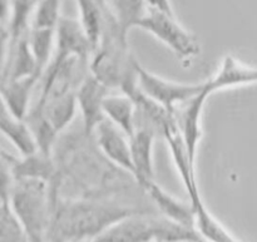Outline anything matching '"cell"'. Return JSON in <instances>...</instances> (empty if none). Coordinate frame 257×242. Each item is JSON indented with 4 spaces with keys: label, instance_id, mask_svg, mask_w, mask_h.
Returning a JSON list of instances; mask_svg holds the SVG:
<instances>
[{
    "label": "cell",
    "instance_id": "cb8c5ba5",
    "mask_svg": "<svg viewBox=\"0 0 257 242\" xmlns=\"http://www.w3.org/2000/svg\"><path fill=\"white\" fill-rule=\"evenodd\" d=\"M145 2L150 9L157 10V12L161 13H166V14L170 15H175L173 14V9L170 0H145Z\"/></svg>",
    "mask_w": 257,
    "mask_h": 242
},
{
    "label": "cell",
    "instance_id": "484cf974",
    "mask_svg": "<svg viewBox=\"0 0 257 242\" xmlns=\"http://www.w3.org/2000/svg\"><path fill=\"white\" fill-rule=\"evenodd\" d=\"M200 242H203V241H200Z\"/></svg>",
    "mask_w": 257,
    "mask_h": 242
},
{
    "label": "cell",
    "instance_id": "277c9868",
    "mask_svg": "<svg viewBox=\"0 0 257 242\" xmlns=\"http://www.w3.org/2000/svg\"><path fill=\"white\" fill-rule=\"evenodd\" d=\"M137 28L152 34L183 60L192 59L201 53L197 38L185 29L175 15L150 9Z\"/></svg>",
    "mask_w": 257,
    "mask_h": 242
},
{
    "label": "cell",
    "instance_id": "e0dca14e",
    "mask_svg": "<svg viewBox=\"0 0 257 242\" xmlns=\"http://www.w3.org/2000/svg\"><path fill=\"white\" fill-rule=\"evenodd\" d=\"M195 216V231L203 242H241L211 213L202 198L190 202Z\"/></svg>",
    "mask_w": 257,
    "mask_h": 242
},
{
    "label": "cell",
    "instance_id": "5b68a950",
    "mask_svg": "<svg viewBox=\"0 0 257 242\" xmlns=\"http://www.w3.org/2000/svg\"><path fill=\"white\" fill-rule=\"evenodd\" d=\"M136 75L140 92L171 114H173L178 105L200 94L205 88V82L190 84L165 79L148 72L138 62L136 63Z\"/></svg>",
    "mask_w": 257,
    "mask_h": 242
},
{
    "label": "cell",
    "instance_id": "3957f363",
    "mask_svg": "<svg viewBox=\"0 0 257 242\" xmlns=\"http://www.w3.org/2000/svg\"><path fill=\"white\" fill-rule=\"evenodd\" d=\"M14 213L28 242H48L50 221V185L43 181H17L12 191Z\"/></svg>",
    "mask_w": 257,
    "mask_h": 242
},
{
    "label": "cell",
    "instance_id": "5bb4252c",
    "mask_svg": "<svg viewBox=\"0 0 257 242\" xmlns=\"http://www.w3.org/2000/svg\"><path fill=\"white\" fill-rule=\"evenodd\" d=\"M79 12V24L87 35L93 52L102 39L108 19V9L104 0H75Z\"/></svg>",
    "mask_w": 257,
    "mask_h": 242
},
{
    "label": "cell",
    "instance_id": "7a4b0ae2",
    "mask_svg": "<svg viewBox=\"0 0 257 242\" xmlns=\"http://www.w3.org/2000/svg\"><path fill=\"white\" fill-rule=\"evenodd\" d=\"M195 231L163 216L137 212L110 226L92 242H200Z\"/></svg>",
    "mask_w": 257,
    "mask_h": 242
},
{
    "label": "cell",
    "instance_id": "8fae6325",
    "mask_svg": "<svg viewBox=\"0 0 257 242\" xmlns=\"http://www.w3.org/2000/svg\"><path fill=\"white\" fill-rule=\"evenodd\" d=\"M156 133L150 128L138 127L130 137L131 155L133 163V178L140 187L150 181H155L153 147Z\"/></svg>",
    "mask_w": 257,
    "mask_h": 242
},
{
    "label": "cell",
    "instance_id": "ffe728a7",
    "mask_svg": "<svg viewBox=\"0 0 257 242\" xmlns=\"http://www.w3.org/2000/svg\"><path fill=\"white\" fill-rule=\"evenodd\" d=\"M39 77H27L22 79H14L5 90L4 99L8 103L10 109L14 112L19 119L27 117L28 102H29L30 93L33 87Z\"/></svg>",
    "mask_w": 257,
    "mask_h": 242
},
{
    "label": "cell",
    "instance_id": "ba28073f",
    "mask_svg": "<svg viewBox=\"0 0 257 242\" xmlns=\"http://www.w3.org/2000/svg\"><path fill=\"white\" fill-rule=\"evenodd\" d=\"M92 138L100 155L110 165L133 177L130 137L125 133H123L108 119H104L95 128Z\"/></svg>",
    "mask_w": 257,
    "mask_h": 242
},
{
    "label": "cell",
    "instance_id": "6da1fadb",
    "mask_svg": "<svg viewBox=\"0 0 257 242\" xmlns=\"http://www.w3.org/2000/svg\"><path fill=\"white\" fill-rule=\"evenodd\" d=\"M48 242H92L110 226L142 212L107 198H64L50 187Z\"/></svg>",
    "mask_w": 257,
    "mask_h": 242
},
{
    "label": "cell",
    "instance_id": "ac0fdd59",
    "mask_svg": "<svg viewBox=\"0 0 257 242\" xmlns=\"http://www.w3.org/2000/svg\"><path fill=\"white\" fill-rule=\"evenodd\" d=\"M0 130L12 140L18 150L24 156L37 152L34 138L27 123L14 114L4 98L0 97Z\"/></svg>",
    "mask_w": 257,
    "mask_h": 242
},
{
    "label": "cell",
    "instance_id": "7402d4cb",
    "mask_svg": "<svg viewBox=\"0 0 257 242\" xmlns=\"http://www.w3.org/2000/svg\"><path fill=\"white\" fill-rule=\"evenodd\" d=\"M0 242H28L19 218L8 206L0 207Z\"/></svg>",
    "mask_w": 257,
    "mask_h": 242
},
{
    "label": "cell",
    "instance_id": "30bf717a",
    "mask_svg": "<svg viewBox=\"0 0 257 242\" xmlns=\"http://www.w3.org/2000/svg\"><path fill=\"white\" fill-rule=\"evenodd\" d=\"M206 87L211 94L218 90L243 87L257 83V67L242 63L232 55L223 57L215 74L206 80Z\"/></svg>",
    "mask_w": 257,
    "mask_h": 242
},
{
    "label": "cell",
    "instance_id": "4fadbf2b",
    "mask_svg": "<svg viewBox=\"0 0 257 242\" xmlns=\"http://www.w3.org/2000/svg\"><path fill=\"white\" fill-rule=\"evenodd\" d=\"M34 108L40 110L55 132L60 135L72 123L78 109L75 90L64 94L40 97Z\"/></svg>",
    "mask_w": 257,
    "mask_h": 242
},
{
    "label": "cell",
    "instance_id": "8992f818",
    "mask_svg": "<svg viewBox=\"0 0 257 242\" xmlns=\"http://www.w3.org/2000/svg\"><path fill=\"white\" fill-rule=\"evenodd\" d=\"M210 95L205 83V88L200 94L178 105L173 112L177 132L193 163H196L198 146L202 138L203 109Z\"/></svg>",
    "mask_w": 257,
    "mask_h": 242
},
{
    "label": "cell",
    "instance_id": "9c48e42d",
    "mask_svg": "<svg viewBox=\"0 0 257 242\" xmlns=\"http://www.w3.org/2000/svg\"><path fill=\"white\" fill-rule=\"evenodd\" d=\"M92 53V45L79 22L69 18H60L55 33L54 54L50 63H62L73 58L89 62Z\"/></svg>",
    "mask_w": 257,
    "mask_h": 242
},
{
    "label": "cell",
    "instance_id": "7c38bea8",
    "mask_svg": "<svg viewBox=\"0 0 257 242\" xmlns=\"http://www.w3.org/2000/svg\"><path fill=\"white\" fill-rule=\"evenodd\" d=\"M143 191L151 197L152 202L160 211V215L186 228L195 231V216L191 203H186L173 197L163 190L156 181H150L142 186ZM196 232V231H195Z\"/></svg>",
    "mask_w": 257,
    "mask_h": 242
},
{
    "label": "cell",
    "instance_id": "2e32d148",
    "mask_svg": "<svg viewBox=\"0 0 257 242\" xmlns=\"http://www.w3.org/2000/svg\"><path fill=\"white\" fill-rule=\"evenodd\" d=\"M13 173L17 181H43L49 185H52L58 177L57 165L52 156L44 155L39 151L27 155L23 161H17L13 166Z\"/></svg>",
    "mask_w": 257,
    "mask_h": 242
},
{
    "label": "cell",
    "instance_id": "9a60e30c",
    "mask_svg": "<svg viewBox=\"0 0 257 242\" xmlns=\"http://www.w3.org/2000/svg\"><path fill=\"white\" fill-rule=\"evenodd\" d=\"M105 119L131 137L137 130V107L130 95L108 94L103 103Z\"/></svg>",
    "mask_w": 257,
    "mask_h": 242
},
{
    "label": "cell",
    "instance_id": "44dd1931",
    "mask_svg": "<svg viewBox=\"0 0 257 242\" xmlns=\"http://www.w3.org/2000/svg\"><path fill=\"white\" fill-rule=\"evenodd\" d=\"M60 0H39L33 18L32 29L57 30L59 24Z\"/></svg>",
    "mask_w": 257,
    "mask_h": 242
},
{
    "label": "cell",
    "instance_id": "603a6c76",
    "mask_svg": "<svg viewBox=\"0 0 257 242\" xmlns=\"http://www.w3.org/2000/svg\"><path fill=\"white\" fill-rule=\"evenodd\" d=\"M13 167L10 166L9 160L4 153L0 152V197L3 200H8L12 196L13 191Z\"/></svg>",
    "mask_w": 257,
    "mask_h": 242
},
{
    "label": "cell",
    "instance_id": "d6986e66",
    "mask_svg": "<svg viewBox=\"0 0 257 242\" xmlns=\"http://www.w3.org/2000/svg\"><path fill=\"white\" fill-rule=\"evenodd\" d=\"M108 8L125 40L130 30L137 28L150 10L145 0H108Z\"/></svg>",
    "mask_w": 257,
    "mask_h": 242
},
{
    "label": "cell",
    "instance_id": "d4e9b609",
    "mask_svg": "<svg viewBox=\"0 0 257 242\" xmlns=\"http://www.w3.org/2000/svg\"><path fill=\"white\" fill-rule=\"evenodd\" d=\"M34 0H17V18H15V24L19 27L25 19V15L32 8Z\"/></svg>",
    "mask_w": 257,
    "mask_h": 242
},
{
    "label": "cell",
    "instance_id": "52a82bcc",
    "mask_svg": "<svg viewBox=\"0 0 257 242\" xmlns=\"http://www.w3.org/2000/svg\"><path fill=\"white\" fill-rule=\"evenodd\" d=\"M109 94V88L89 73L85 75L75 89L77 107L83 120V135L92 138L95 128L105 119L103 103Z\"/></svg>",
    "mask_w": 257,
    "mask_h": 242
}]
</instances>
